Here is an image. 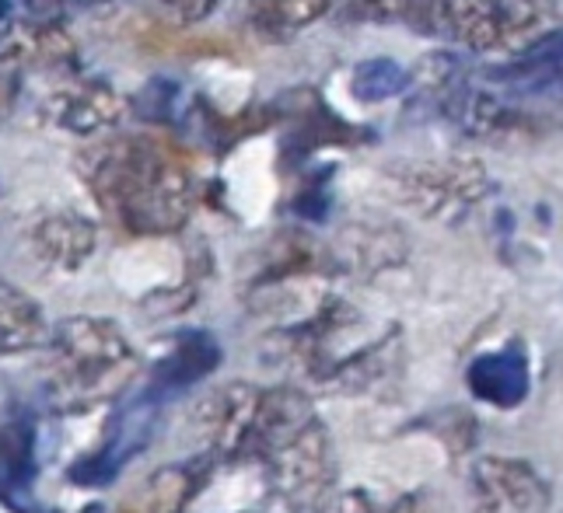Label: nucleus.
I'll return each mask as SVG.
<instances>
[{
	"mask_svg": "<svg viewBox=\"0 0 563 513\" xmlns=\"http://www.w3.org/2000/svg\"><path fill=\"white\" fill-rule=\"evenodd\" d=\"M172 102H176V85L154 81L137 94V112L151 123H168L172 120Z\"/></svg>",
	"mask_w": 563,
	"mask_h": 513,
	"instance_id": "6ab92c4d",
	"label": "nucleus"
},
{
	"mask_svg": "<svg viewBox=\"0 0 563 513\" xmlns=\"http://www.w3.org/2000/svg\"><path fill=\"white\" fill-rule=\"evenodd\" d=\"M81 4H106V0H81Z\"/></svg>",
	"mask_w": 563,
	"mask_h": 513,
	"instance_id": "412c9836",
	"label": "nucleus"
},
{
	"mask_svg": "<svg viewBox=\"0 0 563 513\" xmlns=\"http://www.w3.org/2000/svg\"><path fill=\"white\" fill-rule=\"evenodd\" d=\"M85 513H102V510H99V506H91V510H85Z\"/></svg>",
	"mask_w": 563,
	"mask_h": 513,
	"instance_id": "4be33fe9",
	"label": "nucleus"
},
{
	"mask_svg": "<svg viewBox=\"0 0 563 513\" xmlns=\"http://www.w3.org/2000/svg\"><path fill=\"white\" fill-rule=\"evenodd\" d=\"M137 353L106 319H64L53 332V394L67 409H91L133 378Z\"/></svg>",
	"mask_w": 563,
	"mask_h": 513,
	"instance_id": "20e7f679",
	"label": "nucleus"
},
{
	"mask_svg": "<svg viewBox=\"0 0 563 513\" xmlns=\"http://www.w3.org/2000/svg\"><path fill=\"white\" fill-rule=\"evenodd\" d=\"M316 513H420V503L417 497L382 500L378 492H364V489H340V492L333 489Z\"/></svg>",
	"mask_w": 563,
	"mask_h": 513,
	"instance_id": "f3484780",
	"label": "nucleus"
},
{
	"mask_svg": "<svg viewBox=\"0 0 563 513\" xmlns=\"http://www.w3.org/2000/svg\"><path fill=\"white\" fill-rule=\"evenodd\" d=\"M402 25L473 53L521 56L556 32L553 0H406Z\"/></svg>",
	"mask_w": 563,
	"mask_h": 513,
	"instance_id": "7ed1b4c3",
	"label": "nucleus"
},
{
	"mask_svg": "<svg viewBox=\"0 0 563 513\" xmlns=\"http://www.w3.org/2000/svg\"><path fill=\"white\" fill-rule=\"evenodd\" d=\"M144 4L162 18L168 25H197L203 18H210V11L218 8V0H144Z\"/></svg>",
	"mask_w": 563,
	"mask_h": 513,
	"instance_id": "a211bd4d",
	"label": "nucleus"
},
{
	"mask_svg": "<svg viewBox=\"0 0 563 513\" xmlns=\"http://www.w3.org/2000/svg\"><path fill=\"white\" fill-rule=\"evenodd\" d=\"M483 81L526 105H563V32L556 29L511 64L490 67Z\"/></svg>",
	"mask_w": 563,
	"mask_h": 513,
	"instance_id": "0eeeda50",
	"label": "nucleus"
},
{
	"mask_svg": "<svg viewBox=\"0 0 563 513\" xmlns=\"http://www.w3.org/2000/svg\"><path fill=\"white\" fill-rule=\"evenodd\" d=\"M120 94L102 81H70L46 94L43 120L74 136H95L120 120Z\"/></svg>",
	"mask_w": 563,
	"mask_h": 513,
	"instance_id": "1a4fd4ad",
	"label": "nucleus"
},
{
	"mask_svg": "<svg viewBox=\"0 0 563 513\" xmlns=\"http://www.w3.org/2000/svg\"><path fill=\"white\" fill-rule=\"evenodd\" d=\"M333 4L336 0H245L242 18L252 32L274 38V43H284V38L316 25L319 18L333 11Z\"/></svg>",
	"mask_w": 563,
	"mask_h": 513,
	"instance_id": "f8f14e48",
	"label": "nucleus"
},
{
	"mask_svg": "<svg viewBox=\"0 0 563 513\" xmlns=\"http://www.w3.org/2000/svg\"><path fill=\"white\" fill-rule=\"evenodd\" d=\"M29 8L35 14H53L56 8H60V0H29Z\"/></svg>",
	"mask_w": 563,
	"mask_h": 513,
	"instance_id": "aec40b11",
	"label": "nucleus"
},
{
	"mask_svg": "<svg viewBox=\"0 0 563 513\" xmlns=\"http://www.w3.org/2000/svg\"><path fill=\"white\" fill-rule=\"evenodd\" d=\"M343 252V259L354 269H367L375 272L382 266H393L402 259L406 242L396 227H351L343 234V245L336 248V255Z\"/></svg>",
	"mask_w": 563,
	"mask_h": 513,
	"instance_id": "2eb2a0df",
	"label": "nucleus"
},
{
	"mask_svg": "<svg viewBox=\"0 0 563 513\" xmlns=\"http://www.w3.org/2000/svg\"><path fill=\"white\" fill-rule=\"evenodd\" d=\"M49 335L46 314L25 290L0 280V357L43 346Z\"/></svg>",
	"mask_w": 563,
	"mask_h": 513,
	"instance_id": "ddd939ff",
	"label": "nucleus"
},
{
	"mask_svg": "<svg viewBox=\"0 0 563 513\" xmlns=\"http://www.w3.org/2000/svg\"><path fill=\"white\" fill-rule=\"evenodd\" d=\"M413 85V77L406 67H399L396 60H385V56H378V60H364L354 77H351V91L357 102H388V98L402 94L406 88Z\"/></svg>",
	"mask_w": 563,
	"mask_h": 513,
	"instance_id": "dca6fc26",
	"label": "nucleus"
},
{
	"mask_svg": "<svg viewBox=\"0 0 563 513\" xmlns=\"http://www.w3.org/2000/svg\"><path fill=\"white\" fill-rule=\"evenodd\" d=\"M473 513H547L550 486L521 458H479L470 471Z\"/></svg>",
	"mask_w": 563,
	"mask_h": 513,
	"instance_id": "423d86ee",
	"label": "nucleus"
},
{
	"mask_svg": "<svg viewBox=\"0 0 563 513\" xmlns=\"http://www.w3.org/2000/svg\"><path fill=\"white\" fill-rule=\"evenodd\" d=\"M95 245H99V231L74 210L49 213L32 227V248L53 269H81L95 255Z\"/></svg>",
	"mask_w": 563,
	"mask_h": 513,
	"instance_id": "9d476101",
	"label": "nucleus"
},
{
	"mask_svg": "<svg viewBox=\"0 0 563 513\" xmlns=\"http://www.w3.org/2000/svg\"><path fill=\"white\" fill-rule=\"evenodd\" d=\"M249 461H260L269 489L290 510H319L336 482V458L329 430L305 391L263 388Z\"/></svg>",
	"mask_w": 563,
	"mask_h": 513,
	"instance_id": "f03ea898",
	"label": "nucleus"
},
{
	"mask_svg": "<svg viewBox=\"0 0 563 513\" xmlns=\"http://www.w3.org/2000/svg\"><path fill=\"white\" fill-rule=\"evenodd\" d=\"M197 468L192 465H172L154 471L137 500H130L123 513H183L189 500L197 497Z\"/></svg>",
	"mask_w": 563,
	"mask_h": 513,
	"instance_id": "4468645a",
	"label": "nucleus"
},
{
	"mask_svg": "<svg viewBox=\"0 0 563 513\" xmlns=\"http://www.w3.org/2000/svg\"><path fill=\"white\" fill-rule=\"evenodd\" d=\"M393 196L417 210L420 216H455L470 210L487 192V171L470 157H449V161L402 165L388 175Z\"/></svg>",
	"mask_w": 563,
	"mask_h": 513,
	"instance_id": "39448f33",
	"label": "nucleus"
},
{
	"mask_svg": "<svg viewBox=\"0 0 563 513\" xmlns=\"http://www.w3.org/2000/svg\"><path fill=\"white\" fill-rule=\"evenodd\" d=\"M465 381H470V391L479 402H487L494 409H515L529 394V360L515 346L483 353V357L470 364Z\"/></svg>",
	"mask_w": 563,
	"mask_h": 513,
	"instance_id": "9b49d317",
	"label": "nucleus"
},
{
	"mask_svg": "<svg viewBox=\"0 0 563 513\" xmlns=\"http://www.w3.org/2000/svg\"><path fill=\"white\" fill-rule=\"evenodd\" d=\"M85 179L115 224L147 238L179 231L197 203L189 171L144 136H120L85 154Z\"/></svg>",
	"mask_w": 563,
	"mask_h": 513,
	"instance_id": "f257e3e1",
	"label": "nucleus"
},
{
	"mask_svg": "<svg viewBox=\"0 0 563 513\" xmlns=\"http://www.w3.org/2000/svg\"><path fill=\"white\" fill-rule=\"evenodd\" d=\"M263 388L252 384H228L213 391L200 405V430L210 458L218 461H242L249 454L252 423H256Z\"/></svg>",
	"mask_w": 563,
	"mask_h": 513,
	"instance_id": "6e6552de",
	"label": "nucleus"
}]
</instances>
